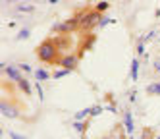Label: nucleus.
<instances>
[{"instance_id":"obj_1","label":"nucleus","mask_w":160,"mask_h":139,"mask_svg":"<svg viewBox=\"0 0 160 139\" xmlns=\"http://www.w3.org/2000/svg\"><path fill=\"white\" fill-rule=\"evenodd\" d=\"M58 49L50 43V41H44L37 46V58L42 62H48V64H56V60H58Z\"/></svg>"},{"instance_id":"obj_2","label":"nucleus","mask_w":160,"mask_h":139,"mask_svg":"<svg viewBox=\"0 0 160 139\" xmlns=\"http://www.w3.org/2000/svg\"><path fill=\"white\" fill-rule=\"evenodd\" d=\"M79 19V27H81L83 31H91V29H95L97 25H100V21H102V18H100V14L98 12H83L81 16L77 18Z\"/></svg>"},{"instance_id":"obj_3","label":"nucleus","mask_w":160,"mask_h":139,"mask_svg":"<svg viewBox=\"0 0 160 139\" xmlns=\"http://www.w3.org/2000/svg\"><path fill=\"white\" fill-rule=\"evenodd\" d=\"M77 62H79V56H75V54H62L58 60H56V66L73 72V70L77 68Z\"/></svg>"},{"instance_id":"obj_4","label":"nucleus","mask_w":160,"mask_h":139,"mask_svg":"<svg viewBox=\"0 0 160 139\" xmlns=\"http://www.w3.org/2000/svg\"><path fill=\"white\" fill-rule=\"evenodd\" d=\"M79 27V19L77 18H72V19H68L64 23H56V25L52 27L54 33H60V35H66V33H70V31H75Z\"/></svg>"},{"instance_id":"obj_5","label":"nucleus","mask_w":160,"mask_h":139,"mask_svg":"<svg viewBox=\"0 0 160 139\" xmlns=\"http://www.w3.org/2000/svg\"><path fill=\"white\" fill-rule=\"evenodd\" d=\"M2 70H4V75H6L8 79L16 81V83H19V81L23 79V75L19 74V68H18V66H6V64H2Z\"/></svg>"},{"instance_id":"obj_6","label":"nucleus","mask_w":160,"mask_h":139,"mask_svg":"<svg viewBox=\"0 0 160 139\" xmlns=\"http://www.w3.org/2000/svg\"><path fill=\"white\" fill-rule=\"evenodd\" d=\"M0 110H2V116L4 118H18L19 116V112H18V108L14 106V104H10V102H6V100H2V104H0Z\"/></svg>"},{"instance_id":"obj_7","label":"nucleus","mask_w":160,"mask_h":139,"mask_svg":"<svg viewBox=\"0 0 160 139\" xmlns=\"http://www.w3.org/2000/svg\"><path fill=\"white\" fill-rule=\"evenodd\" d=\"M54 46H56V49H64V46H68V44H70V43H68V37H66V35H60V37L58 39H48Z\"/></svg>"},{"instance_id":"obj_8","label":"nucleus","mask_w":160,"mask_h":139,"mask_svg":"<svg viewBox=\"0 0 160 139\" xmlns=\"http://www.w3.org/2000/svg\"><path fill=\"white\" fill-rule=\"evenodd\" d=\"M131 79L133 81H137V77H139V60H137V58H133L131 60Z\"/></svg>"},{"instance_id":"obj_9","label":"nucleus","mask_w":160,"mask_h":139,"mask_svg":"<svg viewBox=\"0 0 160 139\" xmlns=\"http://www.w3.org/2000/svg\"><path fill=\"white\" fill-rule=\"evenodd\" d=\"M87 116H91V108H83V110H79V112H75V116H73V120L75 122H83Z\"/></svg>"},{"instance_id":"obj_10","label":"nucleus","mask_w":160,"mask_h":139,"mask_svg":"<svg viewBox=\"0 0 160 139\" xmlns=\"http://www.w3.org/2000/svg\"><path fill=\"white\" fill-rule=\"evenodd\" d=\"M35 77H37V81H39V83H41V81H44V79H48V77H52L48 72H47V70H35Z\"/></svg>"},{"instance_id":"obj_11","label":"nucleus","mask_w":160,"mask_h":139,"mask_svg":"<svg viewBox=\"0 0 160 139\" xmlns=\"http://www.w3.org/2000/svg\"><path fill=\"white\" fill-rule=\"evenodd\" d=\"M18 85H19V89H21V91H23V93H25V95H27V97L31 95V85H29V81H27L25 77H23V79H21V81H19V83H18Z\"/></svg>"},{"instance_id":"obj_12","label":"nucleus","mask_w":160,"mask_h":139,"mask_svg":"<svg viewBox=\"0 0 160 139\" xmlns=\"http://www.w3.org/2000/svg\"><path fill=\"white\" fill-rule=\"evenodd\" d=\"M125 130L128 133H133V116L129 112H125Z\"/></svg>"},{"instance_id":"obj_13","label":"nucleus","mask_w":160,"mask_h":139,"mask_svg":"<svg viewBox=\"0 0 160 139\" xmlns=\"http://www.w3.org/2000/svg\"><path fill=\"white\" fill-rule=\"evenodd\" d=\"M72 72H70V70H64V68H60V70H56V72L52 74V77L54 79H60V77H64V75H70Z\"/></svg>"},{"instance_id":"obj_14","label":"nucleus","mask_w":160,"mask_h":139,"mask_svg":"<svg viewBox=\"0 0 160 139\" xmlns=\"http://www.w3.org/2000/svg\"><path fill=\"white\" fill-rule=\"evenodd\" d=\"M147 93H151V95H160V83H152L147 87Z\"/></svg>"},{"instance_id":"obj_15","label":"nucleus","mask_w":160,"mask_h":139,"mask_svg":"<svg viewBox=\"0 0 160 139\" xmlns=\"http://www.w3.org/2000/svg\"><path fill=\"white\" fill-rule=\"evenodd\" d=\"M29 35H31V31L25 27V29H21L19 33H18V41H23V39H29Z\"/></svg>"},{"instance_id":"obj_16","label":"nucleus","mask_w":160,"mask_h":139,"mask_svg":"<svg viewBox=\"0 0 160 139\" xmlns=\"http://www.w3.org/2000/svg\"><path fill=\"white\" fill-rule=\"evenodd\" d=\"M73 127L79 131V133H85V130H87V124H83V122H75L73 120Z\"/></svg>"},{"instance_id":"obj_17","label":"nucleus","mask_w":160,"mask_h":139,"mask_svg":"<svg viewBox=\"0 0 160 139\" xmlns=\"http://www.w3.org/2000/svg\"><path fill=\"white\" fill-rule=\"evenodd\" d=\"M108 2H98L97 6H95V12H98V14H102V12H104V10H108Z\"/></svg>"},{"instance_id":"obj_18","label":"nucleus","mask_w":160,"mask_h":139,"mask_svg":"<svg viewBox=\"0 0 160 139\" xmlns=\"http://www.w3.org/2000/svg\"><path fill=\"white\" fill-rule=\"evenodd\" d=\"M18 12H33V4H18Z\"/></svg>"},{"instance_id":"obj_19","label":"nucleus","mask_w":160,"mask_h":139,"mask_svg":"<svg viewBox=\"0 0 160 139\" xmlns=\"http://www.w3.org/2000/svg\"><path fill=\"white\" fill-rule=\"evenodd\" d=\"M152 137H154V131H152V130H145L143 139H152Z\"/></svg>"},{"instance_id":"obj_20","label":"nucleus","mask_w":160,"mask_h":139,"mask_svg":"<svg viewBox=\"0 0 160 139\" xmlns=\"http://www.w3.org/2000/svg\"><path fill=\"white\" fill-rule=\"evenodd\" d=\"M102 112V106H93V108H91V116H98Z\"/></svg>"},{"instance_id":"obj_21","label":"nucleus","mask_w":160,"mask_h":139,"mask_svg":"<svg viewBox=\"0 0 160 139\" xmlns=\"http://www.w3.org/2000/svg\"><path fill=\"white\" fill-rule=\"evenodd\" d=\"M35 87H37V93H39V99H41V102H42V100H44V93H42V87H41V83H37Z\"/></svg>"},{"instance_id":"obj_22","label":"nucleus","mask_w":160,"mask_h":139,"mask_svg":"<svg viewBox=\"0 0 160 139\" xmlns=\"http://www.w3.org/2000/svg\"><path fill=\"white\" fill-rule=\"evenodd\" d=\"M10 139H27L25 135H19V133H16V131H10Z\"/></svg>"},{"instance_id":"obj_23","label":"nucleus","mask_w":160,"mask_h":139,"mask_svg":"<svg viewBox=\"0 0 160 139\" xmlns=\"http://www.w3.org/2000/svg\"><path fill=\"white\" fill-rule=\"evenodd\" d=\"M18 68H19V70H23V72H33L29 64H18Z\"/></svg>"},{"instance_id":"obj_24","label":"nucleus","mask_w":160,"mask_h":139,"mask_svg":"<svg viewBox=\"0 0 160 139\" xmlns=\"http://www.w3.org/2000/svg\"><path fill=\"white\" fill-rule=\"evenodd\" d=\"M110 21H112L110 18H102V21H100V25H98V27H104L106 23H110Z\"/></svg>"},{"instance_id":"obj_25","label":"nucleus","mask_w":160,"mask_h":139,"mask_svg":"<svg viewBox=\"0 0 160 139\" xmlns=\"http://www.w3.org/2000/svg\"><path fill=\"white\" fill-rule=\"evenodd\" d=\"M154 68H156V72H160V62H154Z\"/></svg>"},{"instance_id":"obj_26","label":"nucleus","mask_w":160,"mask_h":139,"mask_svg":"<svg viewBox=\"0 0 160 139\" xmlns=\"http://www.w3.org/2000/svg\"><path fill=\"white\" fill-rule=\"evenodd\" d=\"M118 139H125V137H123V135H120V137H118Z\"/></svg>"},{"instance_id":"obj_27","label":"nucleus","mask_w":160,"mask_h":139,"mask_svg":"<svg viewBox=\"0 0 160 139\" xmlns=\"http://www.w3.org/2000/svg\"><path fill=\"white\" fill-rule=\"evenodd\" d=\"M156 139H160V137H156Z\"/></svg>"},{"instance_id":"obj_28","label":"nucleus","mask_w":160,"mask_h":139,"mask_svg":"<svg viewBox=\"0 0 160 139\" xmlns=\"http://www.w3.org/2000/svg\"><path fill=\"white\" fill-rule=\"evenodd\" d=\"M131 139H133V137H131Z\"/></svg>"}]
</instances>
